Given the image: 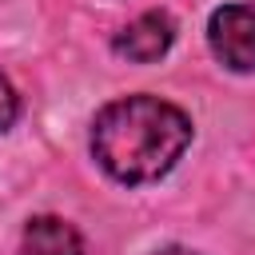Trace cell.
Here are the masks:
<instances>
[{"mask_svg": "<svg viewBox=\"0 0 255 255\" xmlns=\"http://www.w3.org/2000/svg\"><path fill=\"white\" fill-rule=\"evenodd\" d=\"M191 143V120L155 96H124L100 108L92 124V155L120 183H147L171 171Z\"/></svg>", "mask_w": 255, "mask_h": 255, "instance_id": "6da1fadb", "label": "cell"}, {"mask_svg": "<svg viewBox=\"0 0 255 255\" xmlns=\"http://www.w3.org/2000/svg\"><path fill=\"white\" fill-rule=\"evenodd\" d=\"M207 44L231 72H255V0L215 8L207 20Z\"/></svg>", "mask_w": 255, "mask_h": 255, "instance_id": "7a4b0ae2", "label": "cell"}, {"mask_svg": "<svg viewBox=\"0 0 255 255\" xmlns=\"http://www.w3.org/2000/svg\"><path fill=\"white\" fill-rule=\"evenodd\" d=\"M171 40H175L171 16L167 12H143L124 32H116L112 48H116V56H128L131 64H151L171 48Z\"/></svg>", "mask_w": 255, "mask_h": 255, "instance_id": "3957f363", "label": "cell"}, {"mask_svg": "<svg viewBox=\"0 0 255 255\" xmlns=\"http://www.w3.org/2000/svg\"><path fill=\"white\" fill-rule=\"evenodd\" d=\"M20 255H84V239L76 235L72 223L56 219V215H36L24 227Z\"/></svg>", "mask_w": 255, "mask_h": 255, "instance_id": "277c9868", "label": "cell"}, {"mask_svg": "<svg viewBox=\"0 0 255 255\" xmlns=\"http://www.w3.org/2000/svg\"><path fill=\"white\" fill-rule=\"evenodd\" d=\"M16 116H20V96L8 84V76H0V131H8L16 124Z\"/></svg>", "mask_w": 255, "mask_h": 255, "instance_id": "5b68a950", "label": "cell"}, {"mask_svg": "<svg viewBox=\"0 0 255 255\" xmlns=\"http://www.w3.org/2000/svg\"><path fill=\"white\" fill-rule=\"evenodd\" d=\"M159 255H195V251H187V247H167V251H159Z\"/></svg>", "mask_w": 255, "mask_h": 255, "instance_id": "8992f818", "label": "cell"}]
</instances>
